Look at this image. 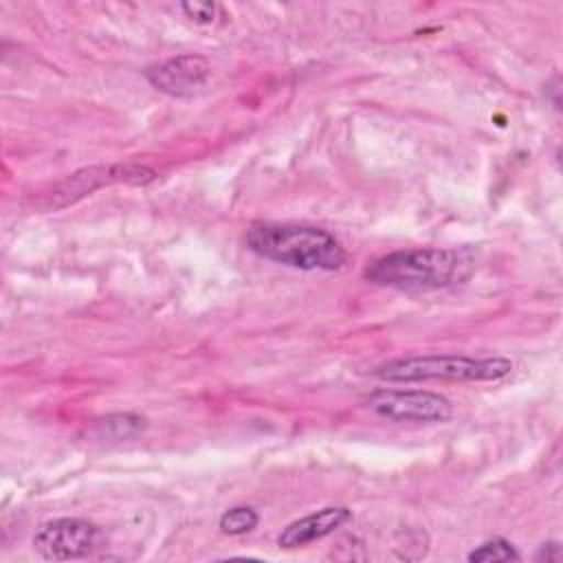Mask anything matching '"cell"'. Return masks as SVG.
<instances>
[{
  "label": "cell",
  "mask_w": 563,
  "mask_h": 563,
  "mask_svg": "<svg viewBox=\"0 0 563 563\" xmlns=\"http://www.w3.org/2000/svg\"><path fill=\"white\" fill-rule=\"evenodd\" d=\"M244 240L255 255L299 271H339L347 257L330 231L312 224L253 222Z\"/></svg>",
  "instance_id": "1"
},
{
  "label": "cell",
  "mask_w": 563,
  "mask_h": 563,
  "mask_svg": "<svg viewBox=\"0 0 563 563\" xmlns=\"http://www.w3.org/2000/svg\"><path fill=\"white\" fill-rule=\"evenodd\" d=\"M475 260L466 249H405L374 260L365 279L398 290H435L460 284L473 273Z\"/></svg>",
  "instance_id": "2"
},
{
  "label": "cell",
  "mask_w": 563,
  "mask_h": 563,
  "mask_svg": "<svg viewBox=\"0 0 563 563\" xmlns=\"http://www.w3.org/2000/svg\"><path fill=\"white\" fill-rule=\"evenodd\" d=\"M512 372V361L506 356H464V354H413L400 356L376 367L374 376L389 383L418 380H460L488 383L501 380Z\"/></svg>",
  "instance_id": "3"
},
{
  "label": "cell",
  "mask_w": 563,
  "mask_h": 563,
  "mask_svg": "<svg viewBox=\"0 0 563 563\" xmlns=\"http://www.w3.org/2000/svg\"><path fill=\"white\" fill-rule=\"evenodd\" d=\"M31 541L35 552L48 561H73L90 556L103 545V532L88 519L57 517L40 523Z\"/></svg>",
  "instance_id": "4"
},
{
  "label": "cell",
  "mask_w": 563,
  "mask_h": 563,
  "mask_svg": "<svg viewBox=\"0 0 563 563\" xmlns=\"http://www.w3.org/2000/svg\"><path fill=\"white\" fill-rule=\"evenodd\" d=\"M156 180V172L145 165L134 163H112V165H95L79 169L57 183L42 200L46 209L66 207L103 185H147Z\"/></svg>",
  "instance_id": "5"
},
{
  "label": "cell",
  "mask_w": 563,
  "mask_h": 563,
  "mask_svg": "<svg viewBox=\"0 0 563 563\" xmlns=\"http://www.w3.org/2000/svg\"><path fill=\"white\" fill-rule=\"evenodd\" d=\"M367 407L394 422H446L453 416V405L427 389H380L369 396Z\"/></svg>",
  "instance_id": "6"
},
{
  "label": "cell",
  "mask_w": 563,
  "mask_h": 563,
  "mask_svg": "<svg viewBox=\"0 0 563 563\" xmlns=\"http://www.w3.org/2000/svg\"><path fill=\"white\" fill-rule=\"evenodd\" d=\"M211 75V64L207 57L196 53H183L161 62L147 70V81L169 97H191L205 88Z\"/></svg>",
  "instance_id": "7"
},
{
  "label": "cell",
  "mask_w": 563,
  "mask_h": 563,
  "mask_svg": "<svg viewBox=\"0 0 563 563\" xmlns=\"http://www.w3.org/2000/svg\"><path fill=\"white\" fill-rule=\"evenodd\" d=\"M352 517V510L347 506H325L319 508L301 519H295L288 523L282 534L277 537V545L286 550H295L301 545H308L312 541H319L328 534H332L336 528L347 523Z\"/></svg>",
  "instance_id": "8"
},
{
  "label": "cell",
  "mask_w": 563,
  "mask_h": 563,
  "mask_svg": "<svg viewBox=\"0 0 563 563\" xmlns=\"http://www.w3.org/2000/svg\"><path fill=\"white\" fill-rule=\"evenodd\" d=\"M145 429H147V420L143 416L123 411V413H108V416L99 418L92 427V433L99 440L121 442V440L139 438Z\"/></svg>",
  "instance_id": "9"
},
{
  "label": "cell",
  "mask_w": 563,
  "mask_h": 563,
  "mask_svg": "<svg viewBox=\"0 0 563 563\" xmlns=\"http://www.w3.org/2000/svg\"><path fill=\"white\" fill-rule=\"evenodd\" d=\"M260 523V515L251 506H233L220 515V530L229 537H240L251 532Z\"/></svg>",
  "instance_id": "10"
},
{
  "label": "cell",
  "mask_w": 563,
  "mask_h": 563,
  "mask_svg": "<svg viewBox=\"0 0 563 563\" xmlns=\"http://www.w3.org/2000/svg\"><path fill=\"white\" fill-rule=\"evenodd\" d=\"M471 563H490V561H519V552L515 545L501 537H493L468 552Z\"/></svg>",
  "instance_id": "11"
},
{
  "label": "cell",
  "mask_w": 563,
  "mask_h": 563,
  "mask_svg": "<svg viewBox=\"0 0 563 563\" xmlns=\"http://www.w3.org/2000/svg\"><path fill=\"white\" fill-rule=\"evenodd\" d=\"M180 11L196 24H211L216 22L220 7L216 2H183Z\"/></svg>",
  "instance_id": "12"
},
{
  "label": "cell",
  "mask_w": 563,
  "mask_h": 563,
  "mask_svg": "<svg viewBox=\"0 0 563 563\" xmlns=\"http://www.w3.org/2000/svg\"><path fill=\"white\" fill-rule=\"evenodd\" d=\"M537 561H559L561 559V548L556 541H548V543H541L539 552L534 554Z\"/></svg>",
  "instance_id": "13"
}]
</instances>
